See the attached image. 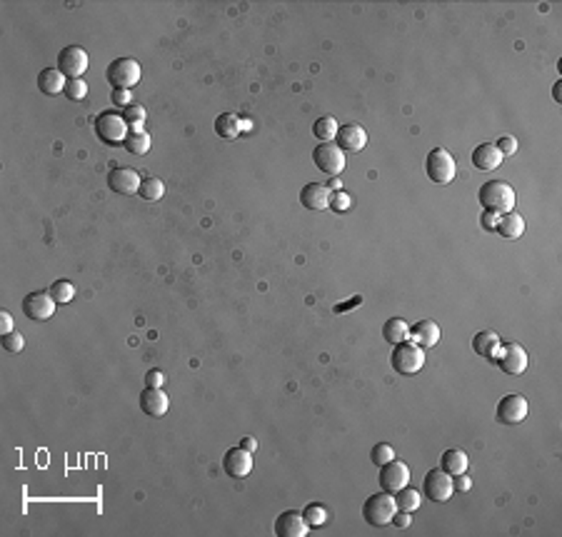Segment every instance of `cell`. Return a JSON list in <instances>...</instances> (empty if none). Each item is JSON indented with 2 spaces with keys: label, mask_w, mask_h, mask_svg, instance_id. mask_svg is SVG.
<instances>
[{
  "label": "cell",
  "mask_w": 562,
  "mask_h": 537,
  "mask_svg": "<svg viewBox=\"0 0 562 537\" xmlns=\"http://www.w3.org/2000/svg\"><path fill=\"white\" fill-rule=\"evenodd\" d=\"M495 362L500 365V370L507 372V375H522L527 370V350L517 343H500V350L495 355Z\"/></svg>",
  "instance_id": "cell-8"
},
{
  "label": "cell",
  "mask_w": 562,
  "mask_h": 537,
  "mask_svg": "<svg viewBox=\"0 0 562 537\" xmlns=\"http://www.w3.org/2000/svg\"><path fill=\"white\" fill-rule=\"evenodd\" d=\"M48 292H50V297L57 305H65L75 297V285L70 280H55L50 287H48Z\"/></svg>",
  "instance_id": "cell-32"
},
{
  "label": "cell",
  "mask_w": 562,
  "mask_h": 537,
  "mask_svg": "<svg viewBox=\"0 0 562 537\" xmlns=\"http://www.w3.org/2000/svg\"><path fill=\"white\" fill-rule=\"evenodd\" d=\"M440 335H443V330H440V325L435 320H420V323H415L410 328V340L415 345H420L422 350L435 348L440 343Z\"/></svg>",
  "instance_id": "cell-20"
},
{
  "label": "cell",
  "mask_w": 562,
  "mask_h": 537,
  "mask_svg": "<svg viewBox=\"0 0 562 537\" xmlns=\"http://www.w3.org/2000/svg\"><path fill=\"white\" fill-rule=\"evenodd\" d=\"M240 448H245L248 453H253V450H258V443L253 438H243L240 440Z\"/></svg>",
  "instance_id": "cell-46"
},
{
  "label": "cell",
  "mask_w": 562,
  "mask_h": 537,
  "mask_svg": "<svg viewBox=\"0 0 562 537\" xmlns=\"http://www.w3.org/2000/svg\"><path fill=\"white\" fill-rule=\"evenodd\" d=\"M502 160H505V157H502V153L497 150L495 143H483V145H478L473 150V165L483 172L497 170V167L502 165Z\"/></svg>",
  "instance_id": "cell-21"
},
{
  "label": "cell",
  "mask_w": 562,
  "mask_h": 537,
  "mask_svg": "<svg viewBox=\"0 0 562 537\" xmlns=\"http://www.w3.org/2000/svg\"><path fill=\"white\" fill-rule=\"evenodd\" d=\"M26 348V338H23L21 333H8L3 335V350H8V353H21V350Z\"/></svg>",
  "instance_id": "cell-37"
},
{
  "label": "cell",
  "mask_w": 562,
  "mask_h": 537,
  "mask_svg": "<svg viewBox=\"0 0 562 537\" xmlns=\"http://www.w3.org/2000/svg\"><path fill=\"white\" fill-rule=\"evenodd\" d=\"M240 118L235 113H223L215 118V133H218L220 138H225V140H233V138L240 135Z\"/></svg>",
  "instance_id": "cell-28"
},
{
  "label": "cell",
  "mask_w": 562,
  "mask_h": 537,
  "mask_svg": "<svg viewBox=\"0 0 562 537\" xmlns=\"http://www.w3.org/2000/svg\"><path fill=\"white\" fill-rule=\"evenodd\" d=\"M143 177L138 175L136 167H113L108 172V188L118 195H133L140 190Z\"/></svg>",
  "instance_id": "cell-13"
},
{
  "label": "cell",
  "mask_w": 562,
  "mask_h": 537,
  "mask_svg": "<svg viewBox=\"0 0 562 537\" xmlns=\"http://www.w3.org/2000/svg\"><path fill=\"white\" fill-rule=\"evenodd\" d=\"M390 365L397 375H417L425 365V350L412 340H405V343L395 345L390 355Z\"/></svg>",
  "instance_id": "cell-2"
},
{
  "label": "cell",
  "mask_w": 562,
  "mask_h": 537,
  "mask_svg": "<svg viewBox=\"0 0 562 537\" xmlns=\"http://www.w3.org/2000/svg\"><path fill=\"white\" fill-rule=\"evenodd\" d=\"M65 75L60 73L57 68H45L40 70L38 75V88L43 90L45 95H57V93H65Z\"/></svg>",
  "instance_id": "cell-24"
},
{
  "label": "cell",
  "mask_w": 562,
  "mask_h": 537,
  "mask_svg": "<svg viewBox=\"0 0 562 537\" xmlns=\"http://www.w3.org/2000/svg\"><path fill=\"white\" fill-rule=\"evenodd\" d=\"M125 118V123L131 128H136V126H143L145 123V108L143 105H128V108H123V113H120Z\"/></svg>",
  "instance_id": "cell-34"
},
{
  "label": "cell",
  "mask_w": 562,
  "mask_h": 537,
  "mask_svg": "<svg viewBox=\"0 0 562 537\" xmlns=\"http://www.w3.org/2000/svg\"><path fill=\"white\" fill-rule=\"evenodd\" d=\"M370 460H373V465L382 467L385 463L395 460V450H392V445H387V443H378L373 450H370Z\"/></svg>",
  "instance_id": "cell-33"
},
{
  "label": "cell",
  "mask_w": 562,
  "mask_h": 537,
  "mask_svg": "<svg viewBox=\"0 0 562 537\" xmlns=\"http://www.w3.org/2000/svg\"><path fill=\"white\" fill-rule=\"evenodd\" d=\"M223 470L230 477H245L253 470V453H248L245 448H230L223 455Z\"/></svg>",
  "instance_id": "cell-16"
},
{
  "label": "cell",
  "mask_w": 562,
  "mask_h": 537,
  "mask_svg": "<svg viewBox=\"0 0 562 537\" xmlns=\"http://www.w3.org/2000/svg\"><path fill=\"white\" fill-rule=\"evenodd\" d=\"M478 200L490 213L505 215L515 208V190H512V185L502 183V180H490V183H485L480 188Z\"/></svg>",
  "instance_id": "cell-1"
},
{
  "label": "cell",
  "mask_w": 562,
  "mask_h": 537,
  "mask_svg": "<svg viewBox=\"0 0 562 537\" xmlns=\"http://www.w3.org/2000/svg\"><path fill=\"white\" fill-rule=\"evenodd\" d=\"M392 522H395L400 530H407V527L412 525V512H405V510H397L395 515H392Z\"/></svg>",
  "instance_id": "cell-42"
},
{
  "label": "cell",
  "mask_w": 562,
  "mask_h": 537,
  "mask_svg": "<svg viewBox=\"0 0 562 537\" xmlns=\"http://www.w3.org/2000/svg\"><path fill=\"white\" fill-rule=\"evenodd\" d=\"M560 88H562V83H555V100L560 103Z\"/></svg>",
  "instance_id": "cell-48"
},
{
  "label": "cell",
  "mask_w": 562,
  "mask_h": 537,
  "mask_svg": "<svg viewBox=\"0 0 562 537\" xmlns=\"http://www.w3.org/2000/svg\"><path fill=\"white\" fill-rule=\"evenodd\" d=\"M497 218H500V215H495V213H490V210H485L483 218H480V223H483V228H485V230L495 233V228H497Z\"/></svg>",
  "instance_id": "cell-44"
},
{
  "label": "cell",
  "mask_w": 562,
  "mask_h": 537,
  "mask_svg": "<svg viewBox=\"0 0 562 537\" xmlns=\"http://www.w3.org/2000/svg\"><path fill=\"white\" fill-rule=\"evenodd\" d=\"M312 162L318 170H323L325 175L338 177L345 170V153L340 150L335 143H320L315 150H312Z\"/></svg>",
  "instance_id": "cell-9"
},
{
  "label": "cell",
  "mask_w": 562,
  "mask_h": 537,
  "mask_svg": "<svg viewBox=\"0 0 562 537\" xmlns=\"http://www.w3.org/2000/svg\"><path fill=\"white\" fill-rule=\"evenodd\" d=\"M55 300L50 297L48 290H33L23 297V315L28 320H35V323H43V320L53 318L55 313Z\"/></svg>",
  "instance_id": "cell-11"
},
{
  "label": "cell",
  "mask_w": 562,
  "mask_h": 537,
  "mask_svg": "<svg viewBox=\"0 0 562 537\" xmlns=\"http://www.w3.org/2000/svg\"><path fill=\"white\" fill-rule=\"evenodd\" d=\"M88 50L80 45H68L62 48L60 55H57V70L68 80L73 78H83V73L88 70Z\"/></svg>",
  "instance_id": "cell-10"
},
{
  "label": "cell",
  "mask_w": 562,
  "mask_h": 537,
  "mask_svg": "<svg viewBox=\"0 0 562 537\" xmlns=\"http://www.w3.org/2000/svg\"><path fill=\"white\" fill-rule=\"evenodd\" d=\"M330 208H333L335 213H343V210L350 208V198L345 193H333L330 195Z\"/></svg>",
  "instance_id": "cell-40"
},
{
  "label": "cell",
  "mask_w": 562,
  "mask_h": 537,
  "mask_svg": "<svg viewBox=\"0 0 562 537\" xmlns=\"http://www.w3.org/2000/svg\"><path fill=\"white\" fill-rule=\"evenodd\" d=\"M131 133V126L125 123V118L113 110H105L95 118V135L103 140L105 145H123L125 138Z\"/></svg>",
  "instance_id": "cell-4"
},
{
  "label": "cell",
  "mask_w": 562,
  "mask_h": 537,
  "mask_svg": "<svg viewBox=\"0 0 562 537\" xmlns=\"http://www.w3.org/2000/svg\"><path fill=\"white\" fill-rule=\"evenodd\" d=\"M468 455H465V450H458V448H450L443 453V458H440V470H445L448 475H463L468 472Z\"/></svg>",
  "instance_id": "cell-25"
},
{
  "label": "cell",
  "mask_w": 562,
  "mask_h": 537,
  "mask_svg": "<svg viewBox=\"0 0 562 537\" xmlns=\"http://www.w3.org/2000/svg\"><path fill=\"white\" fill-rule=\"evenodd\" d=\"M140 407L145 415L150 417H162L170 410V400H167L165 390L162 387H145L140 392Z\"/></svg>",
  "instance_id": "cell-19"
},
{
  "label": "cell",
  "mask_w": 562,
  "mask_h": 537,
  "mask_svg": "<svg viewBox=\"0 0 562 537\" xmlns=\"http://www.w3.org/2000/svg\"><path fill=\"white\" fill-rule=\"evenodd\" d=\"M397 512V505H395V495H390V492H375V495H370L368 500L363 502V517L368 525L373 527H385L387 522H392V515Z\"/></svg>",
  "instance_id": "cell-3"
},
{
  "label": "cell",
  "mask_w": 562,
  "mask_h": 537,
  "mask_svg": "<svg viewBox=\"0 0 562 537\" xmlns=\"http://www.w3.org/2000/svg\"><path fill=\"white\" fill-rule=\"evenodd\" d=\"M338 128L340 126L333 115H323V118H318L315 126H312V135L318 138L320 143H333L335 135H338Z\"/></svg>",
  "instance_id": "cell-29"
},
{
  "label": "cell",
  "mask_w": 562,
  "mask_h": 537,
  "mask_svg": "<svg viewBox=\"0 0 562 537\" xmlns=\"http://www.w3.org/2000/svg\"><path fill=\"white\" fill-rule=\"evenodd\" d=\"M455 157L450 155L445 148H432L430 153H427V160H425V172L427 177H430L432 183L437 185H448L455 180Z\"/></svg>",
  "instance_id": "cell-6"
},
{
  "label": "cell",
  "mask_w": 562,
  "mask_h": 537,
  "mask_svg": "<svg viewBox=\"0 0 562 537\" xmlns=\"http://www.w3.org/2000/svg\"><path fill=\"white\" fill-rule=\"evenodd\" d=\"M382 340L390 345H400L405 340H410V325L402 318H390L382 325Z\"/></svg>",
  "instance_id": "cell-26"
},
{
  "label": "cell",
  "mask_w": 562,
  "mask_h": 537,
  "mask_svg": "<svg viewBox=\"0 0 562 537\" xmlns=\"http://www.w3.org/2000/svg\"><path fill=\"white\" fill-rule=\"evenodd\" d=\"M140 75H143L140 63L133 60V57H118L105 70V78L113 85V90H131L133 85L140 83Z\"/></svg>",
  "instance_id": "cell-5"
},
{
  "label": "cell",
  "mask_w": 562,
  "mask_h": 537,
  "mask_svg": "<svg viewBox=\"0 0 562 537\" xmlns=\"http://www.w3.org/2000/svg\"><path fill=\"white\" fill-rule=\"evenodd\" d=\"M0 333L3 335L13 333V315L8 310H0Z\"/></svg>",
  "instance_id": "cell-45"
},
{
  "label": "cell",
  "mask_w": 562,
  "mask_h": 537,
  "mask_svg": "<svg viewBox=\"0 0 562 537\" xmlns=\"http://www.w3.org/2000/svg\"><path fill=\"white\" fill-rule=\"evenodd\" d=\"M340 185H343V183H340L338 177H333V180H330V185H328V188H330V190H333V188H335V190H338V188H340Z\"/></svg>",
  "instance_id": "cell-47"
},
{
  "label": "cell",
  "mask_w": 562,
  "mask_h": 537,
  "mask_svg": "<svg viewBox=\"0 0 562 537\" xmlns=\"http://www.w3.org/2000/svg\"><path fill=\"white\" fill-rule=\"evenodd\" d=\"M407 482H410V467L400 460H390L380 467V487L390 495L402 490Z\"/></svg>",
  "instance_id": "cell-12"
},
{
  "label": "cell",
  "mask_w": 562,
  "mask_h": 537,
  "mask_svg": "<svg viewBox=\"0 0 562 537\" xmlns=\"http://www.w3.org/2000/svg\"><path fill=\"white\" fill-rule=\"evenodd\" d=\"M162 382H165V375L160 370L145 372V387H162Z\"/></svg>",
  "instance_id": "cell-43"
},
{
  "label": "cell",
  "mask_w": 562,
  "mask_h": 537,
  "mask_svg": "<svg viewBox=\"0 0 562 537\" xmlns=\"http://www.w3.org/2000/svg\"><path fill=\"white\" fill-rule=\"evenodd\" d=\"M335 145L340 150H350V153H360L365 145H368V133H365L363 126H355V123H348V126L338 128V135H335Z\"/></svg>",
  "instance_id": "cell-17"
},
{
  "label": "cell",
  "mask_w": 562,
  "mask_h": 537,
  "mask_svg": "<svg viewBox=\"0 0 562 537\" xmlns=\"http://www.w3.org/2000/svg\"><path fill=\"white\" fill-rule=\"evenodd\" d=\"M527 400L522 395H505L497 402V423L502 425H520L527 417Z\"/></svg>",
  "instance_id": "cell-14"
},
{
  "label": "cell",
  "mask_w": 562,
  "mask_h": 537,
  "mask_svg": "<svg viewBox=\"0 0 562 537\" xmlns=\"http://www.w3.org/2000/svg\"><path fill=\"white\" fill-rule=\"evenodd\" d=\"M62 95H65L68 100H83L85 95H88V85H85L83 78H73V80L65 83V93Z\"/></svg>",
  "instance_id": "cell-35"
},
{
  "label": "cell",
  "mask_w": 562,
  "mask_h": 537,
  "mask_svg": "<svg viewBox=\"0 0 562 537\" xmlns=\"http://www.w3.org/2000/svg\"><path fill=\"white\" fill-rule=\"evenodd\" d=\"M150 143L153 140H150V135H148V131H143V126H136V128H131L123 148L128 153H133V155H145V153L150 150Z\"/></svg>",
  "instance_id": "cell-27"
},
{
  "label": "cell",
  "mask_w": 562,
  "mask_h": 537,
  "mask_svg": "<svg viewBox=\"0 0 562 537\" xmlns=\"http://www.w3.org/2000/svg\"><path fill=\"white\" fill-rule=\"evenodd\" d=\"M453 475H448L445 470H427L425 480H422V495L432 502H448L453 497Z\"/></svg>",
  "instance_id": "cell-7"
},
{
  "label": "cell",
  "mask_w": 562,
  "mask_h": 537,
  "mask_svg": "<svg viewBox=\"0 0 562 537\" xmlns=\"http://www.w3.org/2000/svg\"><path fill=\"white\" fill-rule=\"evenodd\" d=\"M138 195H140L143 200H150V203H153V200H160L162 195H165V185H162V180H160V177H155V175L143 177Z\"/></svg>",
  "instance_id": "cell-31"
},
{
  "label": "cell",
  "mask_w": 562,
  "mask_h": 537,
  "mask_svg": "<svg viewBox=\"0 0 562 537\" xmlns=\"http://www.w3.org/2000/svg\"><path fill=\"white\" fill-rule=\"evenodd\" d=\"M310 532V522L305 520L302 512L285 510L275 520V535L277 537H305Z\"/></svg>",
  "instance_id": "cell-15"
},
{
  "label": "cell",
  "mask_w": 562,
  "mask_h": 537,
  "mask_svg": "<svg viewBox=\"0 0 562 537\" xmlns=\"http://www.w3.org/2000/svg\"><path fill=\"white\" fill-rule=\"evenodd\" d=\"M495 233H500L502 238H507V240H515V238H520V235L525 233V220H522V215H517L515 210H510V213L497 218Z\"/></svg>",
  "instance_id": "cell-22"
},
{
  "label": "cell",
  "mask_w": 562,
  "mask_h": 537,
  "mask_svg": "<svg viewBox=\"0 0 562 537\" xmlns=\"http://www.w3.org/2000/svg\"><path fill=\"white\" fill-rule=\"evenodd\" d=\"M420 502H422L420 490H415V487H410V485H405L402 490L395 492V505H397V510L415 512L417 507H420Z\"/></svg>",
  "instance_id": "cell-30"
},
{
  "label": "cell",
  "mask_w": 562,
  "mask_h": 537,
  "mask_svg": "<svg viewBox=\"0 0 562 537\" xmlns=\"http://www.w3.org/2000/svg\"><path fill=\"white\" fill-rule=\"evenodd\" d=\"M110 100H113V105H118V108H128V105H133V95L131 90H113L110 93Z\"/></svg>",
  "instance_id": "cell-39"
},
{
  "label": "cell",
  "mask_w": 562,
  "mask_h": 537,
  "mask_svg": "<svg viewBox=\"0 0 562 537\" xmlns=\"http://www.w3.org/2000/svg\"><path fill=\"white\" fill-rule=\"evenodd\" d=\"M495 145H497V150L502 153V157L515 155V153H517V140L512 135H502L497 143H495Z\"/></svg>",
  "instance_id": "cell-38"
},
{
  "label": "cell",
  "mask_w": 562,
  "mask_h": 537,
  "mask_svg": "<svg viewBox=\"0 0 562 537\" xmlns=\"http://www.w3.org/2000/svg\"><path fill=\"white\" fill-rule=\"evenodd\" d=\"M453 487H455V492H468L470 487H473V480L468 477V472L453 475Z\"/></svg>",
  "instance_id": "cell-41"
},
{
  "label": "cell",
  "mask_w": 562,
  "mask_h": 537,
  "mask_svg": "<svg viewBox=\"0 0 562 537\" xmlns=\"http://www.w3.org/2000/svg\"><path fill=\"white\" fill-rule=\"evenodd\" d=\"M302 515H305V520L312 525H323L325 520H328V512H325L323 505H318V502H312V505H307L305 510H302Z\"/></svg>",
  "instance_id": "cell-36"
},
{
  "label": "cell",
  "mask_w": 562,
  "mask_h": 537,
  "mask_svg": "<svg viewBox=\"0 0 562 537\" xmlns=\"http://www.w3.org/2000/svg\"><path fill=\"white\" fill-rule=\"evenodd\" d=\"M330 195L333 190L323 183H307L300 190V203L307 210H328L330 208Z\"/></svg>",
  "instance_id": "cell-18"
},
{
  "label": "cell",
  "mask_w": 562,
  "mask_h": 537,
  "mask_svg": "<svg viewBox=\"0 0 562 537\" xmlns=\"http://www.w3.org/2000/svg\"><path fill=\"white\" fill-rule=\"evenodd\" d=\"M473 350L487 360H495V355L500 350V335L495 330H480L478 335L473 338Z\"/></svg>",
  "instance_id": "cell-23"
}]
</instances>
